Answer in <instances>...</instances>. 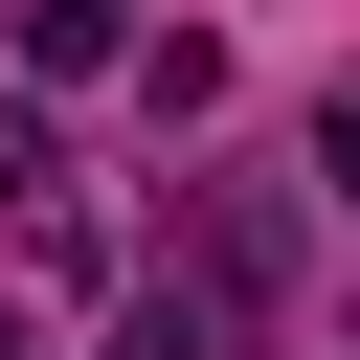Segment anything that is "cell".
<instances>
[{
	"label": "cell",
	"mask_w": 360,
	"mask_h": 360,
	"mask_svg": "<svg viewBox=\"0 0 360 360\" xmlns=\"http://www.w3.org/2000/svg\"><path fill=\"white\" fill-rule=\"evenodd\" d=\"M22 68H112V0H22Z\"/></svg>",
	"instance_id": "obj_1"
},
{
	"label": "cell",
	"mask_w": 360,
	"mask_h": 360,
	"mask_svg": "<svg viewBox=\"0 0 360 360\" xmlns=\"http://www.w3.org/2000/svg\"><path fill=\"white\" fill-rule=\"evenodd\" d=\"M315 180H338V202H360V90H338V112H315Z\"/></svg>",
	"instance_id": "obj_2"
}]
</instances>
